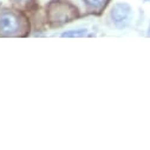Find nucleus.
Masks as SVG:
<instances>
[{
  "mask_svg": "<svg viewBox=\"0 0 150 150\" xmlns=\"http://www.w3.org/2000/svg\"><path fill=\"white\" fill-rule=\"evenodd\" d=\"M79 16L78 10L67 0H52L47 5V19L52 26H60Z\"/></svg>",
  "mask_w": 150,
  "mask_h": 150,
  "instance_id": "1",
  "label": "nucleus"
},
{
  "mask_svg": "<svg viewBox=\"0 0 150 150\" xmlns=\"http://www.w3.org/2000/svg\"><path fill=\"white\" fill-rule=\"evenodd\" d=\"M28 31L26 19L17 12L0 13V37H23Z\"/></svg>",
  "mask_w": 150,
  "mask_h": 150,
  "instance_id": "2",
  "label": "nucleus"
},
{
  "mask_svg": "<svg viewBox=\"0 0 150 150\" xmlns=\"http://www.w3.org/2000/svg\"><path fill=\"white\" fill-rule=\"evenodd\" d=\"M130 17V7L127 4H117L111 11V18L118 27L127 25Z\"/></svg>",
  "mask_w": 150,
  "mask_h": 150,
  "instance_id": "3",
  "label": "nucleus"
},
{
  "mask_svg": "<svg viewBox=\"0 0 150 150\" xmlns=\"http://www.w3.org/2000/svg\"><path fill=\"white\" fill-rule=\"evenodd\" d=\"M109 0H85V4L89 8V11L93 13H100L103 8L108 5Z\"/></svg>",
  "mask_w": 150,
  "mask_h": 150,
  "instance_id": "4",
  "label": "nucleus"
},
{
  "mask_svg": "<svg viewBox=\"0 0 150 150\" xmlns=\"http://www.w3.org/2000/svg\"><path fill=\"white\" fill-rule=\"evenodd\" d=\"M88 35L86 30H78V31H70L62 34V37H85Z\"/></svg>",
  "mask_w": 150,
  "mask_h": 150,
  "instance_id": "5",
  "label": "nucleus"
},
{
  "mask_svg": "<svg viewBox=\"0 0 150 150\" xmlns=\"http://www.w3.org/2000/svg\"><path fill=\"white\" fill-rule=\"evenodd\" d=\"M12 1L19 8H27L34 3V0H12Z\"/></svg>",
  "mask_w": 150,
  "mask_h": 150,
  "instance_id": "6",
  "label": "nucleus"
},
{
  "mask_svg": "<svg viewBox=\"0 0 150 150\" xmlns=\"http://www.w3.org/2000/svg\"><path fill=\"white\" fill-rule=\"evenodd\" d=\"M148 35L150 37V28H149V32H148Z\"/></svg>",
  "mask_w": 150,
  "mask_h": 150,
  "instance_id": "7",
  "label": "nucleus"
}]
</instances>
